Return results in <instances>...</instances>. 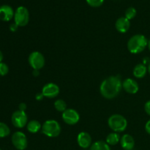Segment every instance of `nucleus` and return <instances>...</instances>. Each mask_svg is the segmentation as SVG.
<instances>
[{"label": "nucleus", "mask_w": 150, "mask_h": 150, "mask_svg": "<svg viewBox=\"0 0 150 150\" xmlns=\"http://www.w3.org/2000/svg\"><path fill=\"white\" fill-rule=\"evenodd\" d=\"M122 89V81L119 76H113L103 80L100 86V92L105 99L111 100L118 96Z\"/></svg>", "instance_id": "obj_1"}, {"label": "nucleus", "mask_w": 150, "mask_h": 150, "mask_svg": "<svg viewBox=\"0 0 150 150\" xmlns=\"http://www.w3.org/2000/svg\"><path fill=\"white\" fill-rule=\"evenodd\" d=\"M148 40L143 35L137 34L129 39L127 42V49L131 54H138L142 53L147 47Z\"/></svg>", "instance_id": "obj_2"}, {"label": "nucleus", "mask_w": 150, "mask_h": 150, "mask_svg": "<svg viewBox=\"0 0 150 150\" xmlns=\"http://www.w3.org/2000/svg\"><path fill=\"white\" fill-rule=\"evenodd\" d=\"M108 127L114 132L122 133L126 130L127 127V121L125 117L121 114H113L108 120Z\"/></svg>", "instance_id": "obj_3"}, {"label": "nucleus", "mask_w": 150, "mask_h": 150, "mask_svg": "<svg viewBox=\"0 0 150 150\" xmlns=\"http://www.w3.org/2000/svg\"><path fill=\"white\" fill-rule=\"evenodd\" d=\"M41 130L45 136L50 138H55L61 133V126L56 120H48L43 123Z\"/></svg>", "instance_id": "obj_4"}, {"label": "nucleus", "mask_w": 150, "mask_h": 150, "mask_svg": "<svg viewBox=\"0 0 150 150\" xmlns=\"http://www.w3.org/2000/svg\"><path fill=\"white\" fill-rule=\"evenodd\" d=\"M14 23L18 26H25L29 21V13L26 7L20 6L16 9L14 14Z\"/></svg>", "instance_id": "obj_5"}, {"label": "nucleus", "mask_w": 150, "mask_h": 150, "mask_svg": "<svg viewBox=\"0 0 150 150\" xmlns=\"http://www.w3.org/2000/svg\"><path fill=\"white\" fill-rule=\"evenodd\" d=\"M29 65L33 70H40L45 65V57L40 51H33L31 53L28 58Z\"/></svg>", "instance_id": "obj_6"}, {"label": "nucleus", "mask_w": 150, "mask_h": 150, "mask_svg": "<svg viewBox=\"0 0 150 150\" xmlns=\"http://www.w3.org/2000/svg\"><path fill=\"white\" fill-rule=\"evenodd\" d=\"M11 121L14 127L17 128H23L28 123L27 114L25 111L18 110L12 114Z\"/></svg>", "instance_id": "obj_7"}, {"label": "nucleus", "mask_w": 150, "mask_h": 150, "mask_svg": "<svg viewBox=\"0 0 150 150\" xmlns=\"http://www.w3.org/2000/svg\"><path fill=\"white\" fill-rule=\"evenodd\" d=\"M12 143L17 149L25 150L28 146L27 138L23 132L17 131L12 136Z\"/></svg>", "instance_id": "obj_8"}, {"label": "nucleus", "mask_w": 150, "mask_h": 150, "mask_svg": "<svg viewBox=\"0 0 150 150\" xmlns=\"http://www.w3.org/2000/svg\"><path fill=\"white\" fill-rule=\"evenodd\" d=\"M62 117L63 121L69 125H74L80 120V115L79 112L73 108H67L62 113Z\"/></svg>", "instance_id": "obj_9"}, {"label": "nucleus", "mask_w": 150, "mask_h": 150, "mask_svg": "<svg viewBox=\"0 0 150 150\" xmlns=\"http://www.w3.org/2000/svg\"><path fill=\"white\" fill-rule=\"evenodd\" d=\"M60 92L59 87L54 83H48L42 87V93L45 98H55L59 95Z\"/></svg>", "instance_id": "obj_10"}, {"label": "nucleus", "mask_w": 150, "mask_h": 150, "mask_svg": "<svg viewBox=\"0 0 150 150\" xmlns=\"http://www.w3.org/2000/svg\"><path fill=\"white\" fill-rule=\"evenodd\" d=\"M122 88L126 92L131 95H134L139 92V83L133 79H126L122 82Z\"/></svg>", "instance_id": "obj_11"}, {"label": "nucleus", "mask_w": 150, "mask_h": 150, "mask_svg": "<svg viewBox=\"0 0 150 150\" xmlns=\"http://www.w3.org/2000/svg\"><path fill=\"white\" fill-rule=\"evenodd\" d=\"M92 137L87 132H81L77 136L78 144L83 149H87L92 146Z\"/></svg>", "instance_id": "obj_12"}, {"label": "nucleus", "mask_w": 150, "mask_h": 150, "mask_svg": "<svg viewBox=\"0 0 150 150\" xmlns=\"http://www.w3.org/2000/svg\"><path fill=\"white\" fill-rule=\"evenodd\" d=\"M14 11L11 6L4 4L0 6V20L2 21H10L14 18Z\"/></svg>", "instance_id": "obj_13"}, {"label": "nucleus", "mask_w": 150, "mask_h": 150, "mask_svg": "<svg viewBox=\"0 0 150 150\" xmlns=\"http://www.w3.org/2000/svg\"><path fill=\"white\" fill-rule=\"evenodd\" d=\"M120 144L124 150H132L135 146V140L131 135L125 134L121 137Z\"/></svg>", "instance_id": "obj_14"}, {"label": "nucleus", "mask_w": 150, "mask_h": 150, "mask_svg": "<svg viewBox=\"0 0 150 150\" xmlns=\"http://www.w3.org/2000/svg\"><path fill=\"white\" fill-rule=\"evenodd\" d=\"M130 26V21L125 17H120L115 23V27L120 33H126L129 30Z\"/></svg>", "instance_id": "obj_15"}, {"label": "nucleus", "mask_w": 150, "mask_h": 150, "mask_svg": "<svg viewBox=\"0 0 150 150\" xmlns=\"http://www.w3.org/2000/svg\"><path fill=\"white\" fill-rule=\"evenodd\" d=\"M147 71L148 70L146 66L143 63H141V64H137L135 66L133 73V76L137 78V79H142V78L146 76Z\"/></svg>", "instance_id": "obj_16"}, {"label": "nucleus", "mask_w": 150, "mask_h": 150, "mask_svg": "<svg viewBox=\"0 0 150 150\" xmlns=\"http://www.w3.org/2000/svg\"><path fill=\"white\" fill-rule=\"evenodd\" d=\"M27 130L31 133H37L42 129V125L38 120H31L26 125Z\"/></svg>", "instance_id": "obj_17"}, {"label": "nucleus", "mask_w": 150, "mask_h": 150, "mask_svg": "<svg viewBox=\"0 0 150 150\" xmlns=\"http://www.w3.org/2000/svg\"><path fill=\"white\" fill-rule=\"evenodd\" d=\"M120 139H121V137H120V134L118 133H116V132H113V133H109L107 136L105 142L109 146H115L119 142H120Z\"/></svg>", "instance_id": "obj_18"}, {"label": "nucleus", "mask_w": 150, "mask_h": 150, "mask_svg": "<svg viewBox=\"0 0 150 150\" xmlns=\"http://www.w3.org/2000/svg\"><path fill=\"white\" fill-rule=\"evenodd\" d=\"M90 150H111L110 146L103 141L95 142L90 146Z\"/></svg>", "instance_id": "obj_19"}, {"label": "nucleus", "mask_w": 150, "mask_h": 150, "mask_svg": "<svg viewBox=\"0 0 150 150\" xmlns=\"http://www.w3.org/2000/svg\"><path fill=\"white\" fill-rule=\"evenodd\" d=\"M54 108L57 111L63 113L67 109V104L63 100L58 99L54 102Z\"/></svg>", "instance_id": "obj_20"}, {"label": "nucleus", "mask_w": 150, "mask_h": 150, "mask_svg": "<svg viewBox=\"0 0 150 150\" xmlns=\"http://www.w3.org/2000/svg\"><path fill=\"white\" fill-rule=\"evenodd\" d=\"M10 130L8 126L4 122H0V138L7 137L10 135Z\"/></svg>", "instance_id": "obj_21"}, {"label": "nucleus", "mask_w": 150, "mask_h": 150, "mask_svg": "<svg viewBox=\"0 0 150 150\" xmlns=\"http://www.w3.org/2000/svg\"><path fill=\"white\" fill-rule=\"evenodd\" d=\"M136 14H137V11H136V8L133 7H130L126 10L125 13V17L130 21L131 19L134 18L136 17Z\"/></svg>", "instance_id": "obj_22"}, {"label": "nucleus", "mask_w": 150, "mask_h": 150, "mask_svg": "<svg viewBox=\"0 0 150 150\" xmlns=\"http://www.w3.org/2000/svg\"><path fill=\"white\" fill-rule=\"evenodd\" d=\"M86 1L90 7H99L103 4L104 0H86Z\"/></svg>", "instance_id": "obj_23"}, {"label": "nucleus", "mask_w": 150, "mask_h": 150, "mask_svg": "<svg viewBox=\"0 0 150 150\" xmlns=\"http://www.w3.org/2000/svg\"><path fill=\"white\" fill-rule=\"evenodd\" d=\"M9 67L7 65V64L4 62H0V76H4L8 73Z\"/></svg>", "instance_id": "obj_24"}, {"label": "nucleus", "mask_w": 150, "mask_h": 150, "mask_svg": "<svg viewBox=\"0 0 150 150\" xmlns=\"http://www.w3.org/2000/svg\"><path fill=\"white\" fill-rule=\"evenodd\" d=\"M144 110L145 112L150 117V100H148L144 105Z\"/></svg>", "instance_id": "obj_25"}, {"label": "nucleus", "mask_w": 150, "mask_h": 150, "mask_svg": "<svg viewBox=\"0 0 150 150\" xmlns=\"http://www.w3.org/2000/svg\"><path fill=\"white\" fill-rule=\"evenodd\" d=\"M43 98H45V97L42 95V92H38V93H37L36 95H35V98H36L37 100L38 101L42 100L43 99Z\"/></svg>", "instance_id": "obj_26"}, {"label": "nucleus", "mask_w": 150, "mask_h": 150, "mask_svg": "<svg viewBox=\"0 0 150 150\" xmlns=\"http://www.w3.org/2000/svg\"><path fill=\"white\" fill-rule=\"evenodd\" d=\"M18 27V26L16 23H12V24H10V29L11 32H16V31H17Z\"/></svg>", "instance_id": "obj_27"}, {"label": "nucleus", "mask_w": 150, "mask_h": 150, "mask_svg": "<svg viewBox=\"0 0 150 150\" xmlns=\"http://www.w3.org/2000/svg\"><path fill=\"white\" fill-rule=\"evenodd\" d=\"M145 130L148 134L150 135V120H148L145 125Z\"/></svg>", "instance_id": "obj_28"}, {"label": "nucleus", "mask_w": 150, "mask_h": 150, "mask_svg": "<svg viewBox=\"0 0 150 150\" xmlns=\"http://www.w3.org/2000/svg\"><path fill=\"white\" fill-rule=\"evenodd\" d=\"M18 108H19V110H20V111H26V108H27V107H26V103H21L19 104Z\"/></svg>", "instance_id": "obj_29"}, {"label": "nucleus", "mask_w": 150, "mask_h": 150, "mask_svg": "<svg viewBox=\"0 0 150 150\" xmlns=\"http://www.w3.org/2000/svg\"><path fill=\"white\" fill-rule=\"evenodd\" d=\"M32 74H33L34 76H38L40 74V70H33V72H32Z\"/></svg>", "instance_id": "obj_30"}, {"label": "nucleus", "mask_w": 150, "mask_h": 150, "mask_svg": "<svg viewBox=\"0 0 150 150\" xmlns=\"http://www.w3.org/2000/svg\"><path fill=\"white\" fill-rule=\"evenodd\" d=\"M2 59H3V54H2V52L0 51V62H2Z\"/></svg>", "instance_id": "obj_31"}, {"label": "nucleus", "mask_w": 150, "mask_h": 150, "mask_svg": "<svg viewBox=\"0 0 150 150\" xmlns=\"http://www.w3.org/2000/svg\"><path fill=\"white\" fill-rule=\"evenodd\" d=\"M147 70H148V72H149V75H150V63L149 64V65H148Z\"/></svg>", "instance_id": "obj_32"}, {"label": "nucleus", "mask_w": 150, "mask_h": 150, "mask_svg": "<svg viewBox=\"0 0 150 150\" xmlns=\"http://www.w3.org/2000/svg\"><path fill=\"white\" fill-rule=\"evenodd\" d=\"M147 47L149 48V50L150 51V40H148V45H147Z\"/></svg>", "instance_id": "obj_33"}, {"label": "nucleus", "mask_w": 150, "mask_h": 150, "mask_svg": "<svg viewBox=\"0 0 150 150\" xmlns=\"http://www.w3.org/2000/svg\"><path fill=\"white\" fill-rule=\"evenodd\" d=\"M0 150H1V149H0Z\"/></svg>", "instance_id": "obj_34"}]
</instances>
